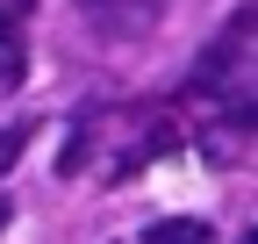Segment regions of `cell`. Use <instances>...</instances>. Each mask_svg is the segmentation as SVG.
Listing matches in <instances>:
<instances>
[{"mask_svg": "<svg viewBox=\"0 0 258 244\" xmlns=\"http://www.w3.org/2000/svg\"><path fill=\"white\" fill-rule=\"evenodd\" d=\"M144 244H215V230H208V223H194V216H165V223H151V230H144Z\"/></svg>", "mask_w": 258, "mask_h": 244, "instance_id": "1", "label": "cell"}, {"mask_svg": "<svg viewBox=\"0 0 258 244\" xmlns=\"http://www.w3.org/2000/svg\"><path fill=\"white\" fill-rule=\"evenodd\" d=\"M29 72V57H22V36H15V29H0V86H15Z\"/></svg>", "mask_w": 258, "mask_h": 244, "instance_id": "2", "label": "cell"}, {"mask_svg": "<svg viewBox=\"0 0 258 244\" xmlns=\"http://www.w3.org/2000/svg\"><path fill=\"white\" fill-rule=\"evenodd\" d=\"M22 144H29V122H15V130H0V172H8L22 158Z\"/></svg>", "mask_w": 258, "mask_h": 244, "instance_id": "3", "label": "cell"}, {"mask_svg": "<svg viewBox=\"0 0 258 244\" xmlns=\"http://www.w3.org/2000/svg\"><path fill=\"white\" fill-rule=\"evenodd\" d=\"M8 216H15V201H8V194H0V230H8Z\"/></svg>", "mask_w": 258, "mask_h": 244, "instance_id": "4", "label": "cell"}, {"mask_svg": "<svg viewBox=\"0 0 258 244\" xmlns=\"http://www.w3.org/2000/svg\"><path fill=\"white\" fill-rule=\"evenodd\" d=\"M244 244H258V223H251V230H244Z\"/></svg>", "mask_w": 258, "mask_h": 244, "instance_id": "5", "label": "cell"}, {"mask_svg": "<svg viewBox=\"0 0 258 244\" xmlns=\"http://www.w3.org/2000/svg\"><path fill=\"white\" fill-rule=\"evenodd\" d=\"M15 8H36V0H15Z\"/></svg>", "mask_w": 258, "mask_h": 244, "instance_id": "6", "label": "cell"}, {"mask_svg": "<svg viewBox=\"0 0 258 244\" xmlns=\"http://www.w3.org/2000/svg\"><path fill=\"white\" fill-rule=\"evenodd\" d=\"M0 29H8V22H0Z\"/></svg>", "mask_w": 258, "mask_h": 244, "instance_id": "7", "label": "cell"}]
</instances>
